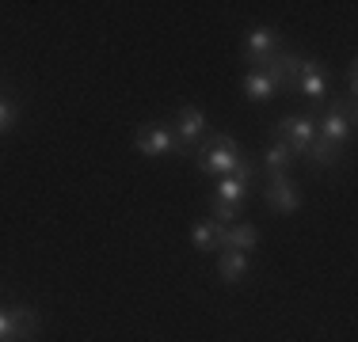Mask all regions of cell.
I'll use <instances>...</instances> for the list:
<instances>
[{
	"mask_svg": "<svg viewBox=\"0 0 358 342\" xmlns=\"http://www.w3.org/2000/svg\"><path fill=\"white\" fill-rule=\"evenodd\" d=\"M236 164H241V149H236L233 137L217 133V137H206V141H202V149H199V168L206 171V175L225 179V175H233V171H236Z\"/></svg>",
	"mask_w": 358,
	"mask_h": 342,
	"instance_id": "obj_1",
	"label": "cell"
},
{
	"mask_svg": "<svg viewBox=\"0 0 358 342\" xmlns=\"http://www.w3.org/2000/svg\"><path fill=\"white\" fill-rule=\"evenodd\" d=\"M263 73L275 80V88L297 91V80H301V73H305V57L294 54V50H278V54L263 65Z\"/></svg>",
	"mask_w": 358,
	"mask_h": 342,
	"instance_id": "obj_2",
	"label": "cell"
},
{
	"mask_svg": "<svg viewBox=\"0 0 358 342\" xmlns=\"http://www.w3.org/2000/svg\"><path fill=\"white\" fill-rule=\"evenodd\" d=\"M313 137H317V122H313L309 114H289V118L278 122V141L294 152V160L305 156V149L313 144Z\"/></svg>",
	"mask_w": 358,
	"mask_h": 342,
	"instance_id": "obj_3",
	"label": "cell"
},
{
	"mask_svg": "<svg viewBox=\"0 0 358 342\" xmlns=\"http://www.w3.org/2000/svg\"><path fill=\"white\" fill-rule=\"evenodd\" d=\"M134 144H138L141 156H168V152H176V133L168 122H145L138 133H134Z\"/></svg>",
	"mask_w": 358,
	"mask_h": 342,
	"instance_id": "obj_4",
	"label": "cell"
},
{
	"mask_svg": "<svg viewBox=\"0 0 358 342\" xmlns=\"http://www.w3.org/2000/svg\"><path fill=\"white\" fill-rule=\"evenodd\" d=\"M278 50H282V38H278L275 27H252L248 38H244V61L252 68H263Z\"/></svg>",
	"mask_w": 358,
	"mask_h": 342,
	"instance_id": "obj_5",
	"label": "cell"
},
{
	"mask_svg": "<svg viewBox=\"0 0 358 342\" xmlns=\"http://www.w3.org/2000/svg\"><path fill=\"white\" fill-rule=\"evenodd\" d=\"M263 202H267V209H275V213H297L301 209V186H297L289 175H278V179L267 183Z\"/></svg>",
	"mask_w": 358,
	"mask_h": 342,
	"instance_id": "obj_6",
	"label": "cell"
},
{
	"mask_svg": "<svg viewBox=\"0 0 358 342\" xmlns=\"http://www.w3.org/2000/svg\"><path fill=\"white\" fill-rule=\"evenodd\" d=\"M38 327V312L27 304L15 308H0V339H27Z\"/></svg>",
	"mask_w": 358,
	"mask_h": 342,
	"instance_id": "obj_7",
	"label": "cell"
},
{
	"mask_svg": "<svg viewBox=\"0 0 358 342\" xmlns=\"http://www.w3.org/2000/svg\"><path fill=\"white\" fill-rule=\"evenodd\" d=\"M172 133H176V149H191L194 141H202V137H206V114H202L199 107H183L176 114Z\"/></svg>",
	"mask_w": 358,
	"mask_h": 342,
	"instance_id": "obj_8",
	"label": "cell"
},
{
	"mask_svg": "<svg viewBox=\"0 0 358 342\" xmlns=\"http://www.w3.org/2000/svg\"><path fill=\"white\" fill-rule=\"evenodd\" d=\"M252 259L244 251H221L217 259V278L225 281V285H236V281H244V274H248Z\"/></svg>",
	"mask_w": 358,
	"mask_h": 342,
	"instance_id": "obj_9",
	"label": "cell"
},
{
	"mask_svg": "<svg viewBox=\"0 0 358 342\" xmlns=\"http://www.w3.org/2000/svg\"><path fill=\"white\" fill-rule=\"evenodd\" d=\"M351 130H355V126L347 122L336 107H331L328 114H324V122L317 126V137H324V141H331V144H343L347 137H351Z\"/></svg>",
	"mask_w": 358,
	"mask_h": 342,
	"instance_id": "obj_10",
	"label": "cell"
},
{
	"mask_svg": "<svg viewBox=\"0 0 358 342\" xmlns=\"http://www.w3.org/2000/svg\"><path fill=\"white\" fill-rule=\"evenodd\" d=\"M214 202L241 209V205L248 202V183H244V179H236V175H225V179L217 183V191H214Z\"/></svg>",
	"mask_w": 358,
	"mask_h": 342,
	"instance_id": "obj_11",
	"label": "cell"
},
{
	"mask_svg": "<svg viewBox=\"0 0 358 342\" xmlns=\"http://www.w3.org/2000/svg\"><path fill=\"white\" fill-rule=\"evenodd\" d=\"M297 91H301L309 103L324 99V68H320V61H305V73H301V80H297Z\"/></svg>",
	"mask_w": 358,
	"mask_h": 342,
	"instance_id": "obj_12",
	"label": "cell"
},
{
	"mask_svg": "<svg viewBox=\"0 0 358 342\" xmlns=\"http://www.w3.org/2000/svg\"><path fill=\"white\" fill-rule=\"evenodd\" d=\"M263 168H267V175H271V179L289 175V168H294V152H289L282 141H275L267 152H263Z\"/></svg>",
	"mask_w": 358,
	"mask_h": 342,
	"instance_id": "obj_13",
	"label": "cell"
},
{
	"mask_svg": "<svg viewBox=\"0 0 358 342\" xmlns=\"http://www.w3.org/2000/svg\"><path fill=\"white\" fill-rule=\"evenodd\" d=\"M275 80H271L267 73H263V68H252L248 76H244V96H248L252 103H263V99H271L275 96Z\"/></svg>",
	"mask_w": 358,
	"mask_h": 342,
	"instance_id": "obj_14",
	"label": "cell"
},
{
	"mask_svg": "<svg viewBox=\"0 0 358 342\" xmlns=\"http://www.w3.org/2000/svg\"><path fill=\"white\" fill-rule=\"evenodd\" d=\"M305 156H309L313 168H331V164L339 160V144L324 141V137H313V144L305 149Z\"/></svg>",
	"mask_w": 358,
	"mask_h": 342,
	"instance_id": "obj_15",
	"label": "cell"
},
{
	"mask_svg": "<svg viewBox=\"0 0 358 342\" xmlns=\"http://www.w3.org/2000/svg\"><path fill=\"white\" fill-rule=\"evenodd\" d=\"M214 232H217V225H214V221H199V225L191 228L194 247H199V251H214Z\"/></svg>",
	"mask_w": 358,
	"mask_h": 342,
	"instance_id": "obj_16",
	"label": "cell"
},
{
	"mask_svg": "<svg viewBox=\"0 0 358 342\" xmlns=\"http://www.w3.org/2000/svg\"><path fill=\"white\" fill-rule=\"evenodd\" d=\"M15 126V103L12 99H0V133H8Z\"/></svg>",
	"mask_w": 358,
	"mask_h": 342,
	"instance_id": "obj_17",
	"label": "cell"
},
{
	"mask_svg": "<svg viewBox=\"0 0 358 342\" xmlns=\"http://www.w3.org/2000/svg\"><path fill=\"white\" fill-rule=\"evenodd\" d=\"M358 96V65L347 68V99H355Z\"/></svg>",
	"mask_w": 358,
	"mask_h": 342,
	"instance_id": "obj_18",
	"label": "cell"
},
{
	"mask_svg": "<svg viewBox=\"0 0 358 342\" xmlns=\"http://www.w3.org/2000/svg\"><path fill=\"white\" fill-rule=\"evenodd\" d=\"M0 342H23V339H0Z\"/></svg>",
	"mask_w": 358,
	"mask_h": 342,
	"instance_id": "obj_19",
	"label": "cell"
}]
</instances>
